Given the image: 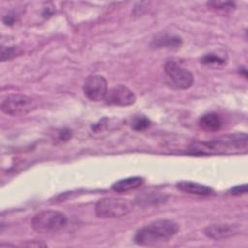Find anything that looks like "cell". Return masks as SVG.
<instances>
[{
    "instance_id": "20",
    "label": "cell",
    "mask_w": 248,
    "mask_h": 248,
    "mask_svg": "<svg viewBox=\"0 0 248 248\" xmlns=\"http://www.w3.org/2000/svg\"><path fill=\"white\" fill-rule=\"evenodd\" d=\"M15 19H16V17L14 16V15L8 14V15H6V16H4L3 21H4V23H5L6 25H12V24L15 22Z\"/></svg>"
},
{
    "instance_id": "4",
    "label": "cell",
    "mask_w": 248,
    "mask_h": 248,
    "mask_svg": "<svg viewBox=\"0 0 248 248\" xmlns=\"http://www.w3.org/2000/svg\"><path fill=\"white\" fill-rule=\"evenodd\" d=\"M68 223L66 214L56 210H43L35 214L31 221L34 231L40 233L56 232Z\"/></svg>"
},
{
    "instance_id": "15",
    "label": "cell",
    "mask_w": 248,
    "mask_h": 248,
    "mask_svg": "<svg viewBox=\"0 0 248 248\" xmlns=\"http://www.w3.org/2000/svg\"><path fill=\"white\" fill-rule=\"evenodd\" d=\"M151 124V121L144 115H137L133 118L131 127L135 131H143L147 129Z\"/></svg>"
},
{
    "instance_id": "8",
    "label": "cell",
    "mask_w": 248,
    "mask_h": 248,
    "mask_svg": "<svg viewBox=\"0 0 248 248\" xmlns=\"http://www.w3.org/2000/svg\"><path fill=\"white\" fill-rule=\"evenodd\" d=\"M105 102L108 105L127 107L136 102V95L134 92L123 84H118L108 90L105 97Z\"/></svg>"
},
{
    "instance_id": "13",
    "label": "cell",
    "mask_w": 248,
    "mask_h": 248,
    "mask_svg": "<svg viewBox=\"0 0 248 248\" xmlns=\"http://www.w3.org/2000/svg\"><path fill=\"white\" fill-rule=\"evenodd\" d=\"M143 183V178L140 176H131L127 178H123L114 182L111 186L112 190L117 193L128 192L134 189L139 188Z\"/></svg>"
},
{
    "instance_id": "5",
    "label": "cell",
    "mask_w": 248,
    "mask_h": 248,
    "mask_svg": "<svg viewBox=\"0 0 248 248\" xmlns=\"http://www.w3.org/2000/svg\"><path fill=\"white\" fill-rule=\"evenodd\" d=\"M38 108L37 101L27 95L12 94L6 97L1 103V110L12 116L25 115Z\"/></svg>"
},
{
    "instance_id": "10",
    "label": "cell",
    "mask_w": 248,
    "mask_h": 248,
    "mask_svg": "<svg viewBox=\"0 0 248 248\" xmlns=\"http://www.w3.org/2000/svg\"><path fill=\"white\" fill-rule=\"evenodd\" d=\"M176 187L182 192L198 196H208L213 193V190L210 187L193 181H179L176 184Z\"/></svg>"
},
{
    "instance_id": "3",
    "label": "cell",
    "mask_w": 248,
    "mask_h": 248,
    "mask_svg": "<svg viewBox=\"0 0 248 248\" xmlns=\"http://www.w3.org/2000/svg\"><path fill=\"white\" fill-rule=\"evenodd\" d=\"M133 210V202L124 198L105 197L95 205V213L99 218L111 219L127 215Z\"/></svg>"
},
{
    "instance_id": "6",
    "label": "cell",
    "mask_w": 248,
    "mask_h": 248,
    "mask_svg": "<svg viewBox=\"0 0 248 248\" xmlns=\"http://www.w3.org/2000/svg\"><path fill=\"white\" fill-rule=\"evenodd\" d=\"M167 84L173 89H188L194 83L193 74L175 61H168L165 64Z\"/></svg>"
},
{
    "instance_id": "19",
    "label": "cell",
    "mask_w": 248,
    "mask_h": 248,
    "mask_svg": "<svg viewBox=\"0 0 248 248\" xmlns=\"http://www.w3.org/2000/svg\"><path fill=\"white\" fill-rule=\"evenodd\" d=\"M71 136H72V133H71V130H69V129H63L59 132V140H60L66 141V140H70Z\"/></svg>"
},
{
    "instance_id": "12",
    "label": "cell",
    "mask_w": 248,
    "mask_h": 248,
    "mask_svg": "<svg viewBox=\"0 0 248 248\" xmlns=\"http://www.w3.org/2000/svg\"><path fill=\"white\" fill-rule=\"evenodd\" d=\"M181 45V39L177 36L160 34L154 37L151 46L154 48H177Z\"/></svg>"
},
{
    "instance_id": "11",
    "label": "cell",
    "mask_w": 248,
    "mask_h": 248,
    "mask_svg": "<svg viewBox=\"0 0 248 248\" xmlns=\"http://www.w3.org/2000/svg\"><path fill=\"white\" fill-rule=\"evenodd\" d=\"M223 121L216 112H207L199 119V126L206 132H217L222 128Z\"/></svg>"
},
{
    "instance_id": "9",
    "label": "cell",
    "mask_w": 248,
    "mask_h": 248,
    "mask_svg": "<svg viewBox=\"0 0 248 248\" xmlns=\"http://www.w3.org/2000/svg\"><path fill=\"white\" fill-rule=\"evenodd\" d=\"M238 232V227L233 224H212L204 228L203 233L211 239L221 240L235 235Z\"/></svg>"
},
{
    "instance_id": "1",
    "label": "cell",
    "mask_w": 248,
    "mask_h": 248,
    "mask_svg": "<svg viewBox=\"0 0 248 248\" xmlns=\"http://www.w3.org/2000/svg\"><path fill=\"white\" fill-rule=\"evenodd\" d=\"M178 231L179 226L176 222L159 219L139 229L134 235V241L140 246H153L169 241Z\"/></svg>"
},
{
    "instance_id": "18",
    "label": "cell",
    "mask_w": 248,
    "mask_h": 248,
    "mask_svg": "<svg viewBox=\"0 0 248 248\" xmlns=\"http://www.w3.org/2000/svg\"><path fill=\"white\" fill-rule=\"evenodd\" d=\"M246 192H247V185L246 184L237 185V186H235V187H233L230 190V193L232 195H234V196H239V195L245 194Z\"/></svg>"
},
{
    "instance_id": "16",
    "label": "cell",
    "mask_w": 248,
    "mask_h": 248,
    "mask_svg": "<svg viewBox=\"0 0 248 248\" xmlns=\"http://www.w3.org/2000/svg\"><path fill=\"white\" fill-rule=\"evenodd\" d=\"M207 6L211 9L223 12H231L235 8V4L229 1H210L207 2Z\"/></svg>"
},
{
    "instance_id": "2",
    "label": "cell",
    "mask_w": 248,
    "mask_h": 248,
    "mask_svg": "<svg viewBox=\"0 0 248 248\" xmlns=\"http://www.w3.org/2000/svg\"><path fill=\"white\" fill-rule=\"evenodd\" d=\"M192 148L194 152L206 154L241 153L247 150V135L245 133L226 135L210 141L199 142Z\"/></svg>"
},
{
    "instance_id": "14",
    "label": "cell",
    "mask_w": 248,
    "mask_h": 248,
    "mask_svg": "<svg viewBox=\"0 0 248 248\" xmlns=\"http://www.w3.org/2000/svg\"><path fill=\"white\" fill-rule=\"evenodd\" d=\"M201 62L208 67L211 68H221L224 67L227 63V57L226 55H221L220 53L216 52H210L204 54L201 58Z\"/></svg>"
},
{
    "instance_id": "7",
    "label": "cell",
    "mask_w": 248,
    "mask_h": 248,
    "mask_svg": "<svg viewBox=\"0 0 248 248\" xmlns=\"http://www.w3.org/2000/svg\"><path fill=\"white\" fill-rule=\"evenodd\" d=\"M82 90L89 100L99 102L105 100L108 92V82L101 75H91L85 78Z\"/></svg>"
},
{
    "instance_id": "17",
    "label": "cell",
    "mask_w": 248,
    "mask_h": 248,
    "mask_svg": "<svg viewBox=\"0 0 248 248\" xmlns=\"http://www.w3.org/2000/svg\"><path fill=\"white\" fill-rule=\"evenodd\" d=\"M19 51L17 50V48L13 46H8L5 47L4 46H2L1 47V60L4 61L6 59H10L12 57H14L15 55H16Z\"/></svg>"
}]
</instances>
